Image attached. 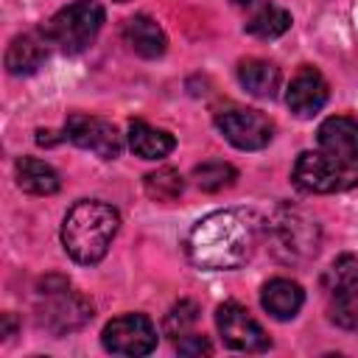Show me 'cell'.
Returning a JSON list of instances; mask_svg holds the SVG:
<instances>
[{
  "instance_id": "6da1fadb",
  "label": "cell",
  "mask_w": 358,
  "mask_h": 358,
  "mask_svg": "<svg viewBox=\"0 0 358 358\" xmlns=\"http://www.w3.org/2000/svg\"><path fill=\"white\" fill-rule=\"evenodd\" d=\"M266 235V218L246 207L215 210L204 215L187 235V257L207 271H227L243 266L260 238Z\"/></svg>"
},
{
  "instance_id": "7a4b0ae2",
  "label": "cell",
  "mask_w": 358,
  "mask_h": 358,
  "mask_svg": "<svg viewBox=\"0 0 358 358\" xmlns=\"http://www.w3.org/2000/svg\"><path fill=\"white\" fill-rule=\"evenodd\" d=\"M120 229V215L112 204L98 199L76 201L62 221V243L64 252L84 266L101 263Z\"/></svg>"
},
{
  "instance_id": "3957f363",
  "label": "cell",
  "mask_w": 358,
  "mask_h": 358,
  "mask_svg": "<svg viewBox=\"0 0 358 358\" xmlns=\"http://www.w3.org/2000/svg\"><path fill=\"white\" fill-rule=\"evenodd\" d=\"M266 238L268 249L277 260L288 266H299L316 257L322 232L313 215H308L299 207H277L271 218H266Z\"/></svg>"
},
{
  "instance_id": "277c9868",
  "label": "cell",
  "mask_w": 358,
  "mask_h": 358,
  "mask_svg": "<svg viewBox=\"0 0 358 358\" xmlns=\"http://www.w3.org/2000/svg\"><path fill=\"white\" fill-rule=\"evenodd\" d=\"M103 6L98 0H76L64 8H59L45 25V36L50 45H56L62 53H81L87 50L98 31L103 28Z\"/></svg>"
},
{
  "instance_id": "5b68a950",
  "label": "cell",
  "mask_w": 358,
  "mask_h": 358,
  "mask_svg": "<svg viewBox=\"0 0 358 358\" xmlns=\"http://www.w3.org/2000/svg\"><path fill=\"white\" fill-rule=\"evenodd\" d=\"M291 179L308 193H341L358 185V162L327 151H302L294 162Z\"/></svg>"
},
{
  "instance_id": "8992f818",
  "label": "cell",
  "mask_w": 358,
  "mask_h": 358,
  "mask_svg": "<svg viewBox=\"0 0 358 358\" xmlns=\"http://www.w3.org/2000/svg\"><path fill=\"white\" fill-rule=\"evenodd\" d=\"M36 319L45 330H50L53 336H67L78 327H84L92 319V305L76 294L64 280L59 282V288L45 285L39 291V302H36Z\"/></svg>"
},
{
  "instance_id": "52a82bcc",
  "label": "cell",
  "mask_w": 358,
  "mask_h": 358,
  "mask_svg": "<svg viewBox=\"0 0 358 358\" xmlns=\"http://www.w3.org/2000/svg\"><path fill=\"white\" fill-rule=\"evenodd\" d=\"M101 344L112 355H148L157 347V327L145 313H123L106 322L101 333Z\"/></svg>"
},
{
  "instance_id": "ba28073f",
  "label": "cell",
  "mask_w": 358,
  "mask_h": 358,
  "mask_svg": "<svg viewBox=\"0 0 358 358\" xmlns=\"http://www.w3.org/2000/svg\"><path fill=\"white\" fill-rule=\"evenodd\" d=\"M215 126L224 134V140L241 151H260L274 137V123L263 112L246 109V106L221 109L215 115Z\"/></svg>"
},
{
  "instance_id": "9c48e42d",
  "label": "cell",
  "mask_w": 358,
  "mask_h": 358,
  "mask_svg": "<svg viewBox=\"0 0 358 358\" xmlns=\"http://www.w3.org/2000/svg\"><path fill=\"white\" fill-rule=\"evenodd\" d=\"M215 327L224 338L227 347L241 350V352H263L271 347L266 330L260 327V322L238 302H224L215 310Z\"/></svg>"
},
{
  "instance_id": "30bf717a",
  "label": "cell",
  "mask_w": 358,
  "mask_h": 358,
  "mask_svg": "<svg viewBox=\"0 0 358 358\" xmlns=\"http://www.w3.org/2000/svg\"><path fill=\"white\" fill-rule=\"evenodd\" d=\"M64 134L73 145L92 151L101 159H115L123 148V137L115 129V123L95 115H70L64 123Z\"/></svg>"
},
{
  "instance_id": "8fae6325",
  "label": "cell",
  "mask_w": 358,
  "mask_h": 358,
  "mask_svg": "<svg viewBox=\"0 0 358 358\" xmlns=\"http://www.w3.org/2000/svg\"><path fill=\"white\" fill-rule=\"evenodd\" d=\"M327 95H330V90H327L324 76L316 67L302 64L288 84L285 103L296 117H313L327 103Z\"/></svg>"
},
{
  "instance_id": "7c38bea8",
  "label": "cell",
  "mask_w": 358,
  "mask_h": 358,
  "mask_svg": "<svg viewBox=\"0 0 358 358\" xmlns=\"http://www.w3.org/2000/svg\"><path fill=\"white\" fill-rule=\"evenodd\" d=\"M319 148L341 157V159H355L358 162V120L347 115H333L319 123L316 129Z\"/></svg>"
},
{
  "instance_id": "4fadbf2b",
  "label": "cell",
  "mask_w": 358,
  "mask_h": 358,
  "mask_svg": "<svg viewBox=\"0 0 358 358\" xmlns=\"http://www.w3.org/2000/svg\"><path fill=\"white\" fill-rule=\"evenodd\" d=\"M235 3L246 8L243 31L257 39H277L291 28V14L268 0H235Z\"/></svg>"
},
{
  "instance_id": "5bb4252c",
  "label": "cell",
  "mask_w": 358,
  "mask_h": 358,
  "mask_svg": "<svg viewBox=\"0 0 358 358\" xmlns=\"http://www.w3.org/2000/svg\"><path fill=\"white\" fill-rule=\"evenodd\" d=\"M48 36L45 31H28L11 39L6 50V70L11 76H31L48 59Z\"/></svg>"
},
{
  "instance_id": "9a60e30c",
  "label": "cell",
  "mask_w": 358,
  "mask_h": 358,
  "mask_svg": "<svg viewBox=\"0 0 358 358\" xmlns=\"http://www.w3.org/2000/svg\"><path fill=\"white\" fill-rule=\"evenodd\" d=\"M123 39L126 45L143 56V59H159L168 48V36L165 31L157 25V20H151L148 14H134L123 22Z\"/></svg>"
},
{
  "instance_id": "2e32d148",
  "label": "cell",
  "mask_w": 358,
  "mask_h": 358,
  "mask_svg": "<svg viewBox=\"0 0 358 358\" xmlns=\"http://www.w3.org/2000/svg\"><path fill=\"white\" fill-rule=\"evenodd\" d=\"M260 302L268 310V316H274L277 322H288L299 313V308L305 302V291L299 282H294L288 277H274L263 285Z\"/></svg>"
},
{
  "instance_id": "e0dca14e",
  "label": "cell",
  "mask_w": 358,
  "mask_h": 358,
  "mask_svg": "<svg viewBox=\"0 0 358 358\" xmlns=\"http://www.w3.org/2000/svg\"><path fill=\"white\" fill-rule=\"evenodd\" d=\"M129 148L143 159H162L176 148V140L165 129H154L145 120L129 123Z\"/></svg>"
},
{
  "instance_id": "ac0fdd59",
  "label": "cell",
  "mask_w": 358,
  "mask_h": 358,
  "mask_svg": "<svg viewBox=\"0 0 358 358\" xmlns=\"http://www.w3.org/2000/svg\"><path fill=\"white\" fill-rule=\"evenodd\" d=\"M14 176H17V185L31 196H53L62 187L59 173L36 157H20L14 165Z\"/></svg>"
},
{
  "instance_id": "d6986e66",
  "label": "cell",
  "mask_w": 358,
  "mask_h": 358,
  "mask_svg": "<svg viewBox=\"0 0 358 358\" xmlns=\"http://www.w3.org/2000/svg\"><path fill=\"white\" fill-rule=\"evenodd\" d=\"M322 285L330 294L333 302L338 299H358V257L355 255H338L330 268L322 274Z\"/></svg>"
},
{
  "instance_id": "ffe728a7",
  "label": "cell",
  "mask_w": 358,
  "mask_h": 358,
  "mask_svg": "<svg viewBox=\"0 0 358 358\" xmlns=\"http://www.w3.org/2000/svg\"><path fill=\"white\" fill-rule=\"evenodd\" d=\"M238 81L249 95L274 98V92L280 87V70H277V64H271L266 59H243L238 64Z\"/></svg>"
},
{
  "instance_id": "44dd1931",
  "label": "cell",
  "mask_w": 358,
  "mask_h": 358,
  "mask_svg": "<svg viewBox=\"0 0 358 358\" xmlns=\"http://www.w3.org/2000/svg\"><path fill=\"white\" fill-rule=\"evenodd\" d=\"M235 179H238V171L229 162H221V159H210V162H201V165L193 168V182L204 193L227 190V187L235 185Z\"/></svg>"
},
{
  "instance_id": "7402d4cb",
  "label": "cell",
  "mask_w": 358,
  "mask_h": 358,
  "mask_svg": "<svg viewBox=\"0 0 358 358\" xmlns=\"http://www.w3.org/2000/svg\"><path fill=\"white\" fill-rule=\"evenodd\" d=\"M182 190H185V179L173 168H157L145 173V193L154 201H173L182 196Z\"/></svg>"
},
{
  "instance_id": "603a6c76",
  "label": "cell",
  "mask_w": 358,
  "mask_h": 358,
  "mask_svg": "<svg viewBox=\"0 0 358 358\" xmlns=\"http://www.w3.org/2000/svg\"><path fill=\"white\" fill-rule=\"evenodd\" d=\"M196 322H199V305L190 299H182L165 313V333L173 338L187 336V333H193Z\"/></svg>"
},
{
  "instance_id": "cb8c5ba5",
  "label": "cell",
  "mask_w": 358,
  "mask_h": 358,
  "mask_svg": "<svg viewBox=\"0 0 358 358\" xmlns=\"http://www.w3.org/2000/svg\"><path fill=\"white\" fill-rule=\"evenodd\" d=\"M330 319L344 330H358V299H338L330 305Z\"/></svg>"
},
{
  "instance_id": "d4e9b609",
  "label": "cell",
  "mask_w": 358,
  "mask_h": 358,
  "mask_svg": "<svg viewBox=\"0 0 358 358\" xmlns=\"http://www.w3.org/2000/svg\"><path fill=\"white\" fill-rule=\"evenodd\" d=\"M176 352H179V355H210L213 347H210V341H207L204 336L187 333V336H179V338H176Z\"/></svg>"
},
{
  "instance_id": "484cf974",
  "label": "cell",
  "mask_w": 358,
  "mask_h": 358,
  "mask_svg": "<svg viewBox=\"0 0 358 358\" xmlns=\"http://www.w3.org/2000/svg\"><path fill=\"white\" fill-rule=\"evenodd\" d=\"M39 137H36V143L39 145H53V143H59V140H64V137H53L56 131H36Z\"/></svg>"
},
{
  "instance_id": "4316f807",
  "label": "cell",
  "mask_w": 358,
  "mask_h": 358,
  "mask_svg": "<svg viewBox=\"0 0 358 358\" xmlns=\"http://www.w3.org/2000/svg\"><path fill=\"white\" fill-rule=\"evenodd\" d=\"M115 3H126V0H115Z\"/></svg>"
}]
</instances>
